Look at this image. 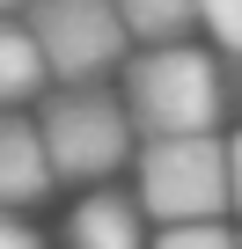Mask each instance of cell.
Returning a JSON list of instances; mask_svg holds the SVG:
<instances>
[{"label": "cell", "instance_id": "2", "mask_svg": "<svg viewBox=\"0 0 242 249\" xmlns=\"http://www.w3.org/2000/svg\"><path fill=\"white\" fill-rule=\"evenodd\" d=\"M37 140H44V161H52V183H110L117 169H132V117L117 103V88L103 81H81V88H44L37 95Z\"/></svg>", "mask_w": 242, "mask_h": 249}, {"label": "cell", "instance_id": "5", "mask_svg": "<svg viewBox=\"0 0 242 249\" xmlns=\"http://www.w3.org/2000/svg\"><path fill=\"white\" fill-rule=\"evenodd\" d=\"M37 198H52V161L30 110H0V213H30Z\"/></svg>", "mask_w": 242, "mask_h": 249}, {"label": "cell", "instance_id": "1", "mask_svg": "<svg viewBox=\"0 0 242 249\" xmlns=\"http://www.w3.org/2000/svg\"><path fill=\"white\" fill-rule=\"evenodd\" d=\"M117 103L132 117V140H198L220 132L235 110L227 59L205 44H147L117 66Z\"/></svg>", "mask_w": 242, "mask_h": 249}, {"label": "cell", "instance_id": "10", "mask_svg": "<svg viewBox=\"0 0 242 249\" xmlns=\"http://www.w3.org/2000/svg\"><path fill=\"white\" fill-rule=\"evenodd\" d=\"M147 249H235V227L227 220H198V227H162Z\"/></svg>", "mask_w": 242, "mask_h": 249}, {"label": "cell", "instance_id": "9", "mask_svg": "<svg viewBox=\"0 0 242 249\" xmlns=\"http://www.w3.org/2000/svg\"><path fill=\"white\" fill-rule=\"evenodd\" d=\"M198 30H213L220 59L242 66V0H198Z\"/></svg>", "mask_w": 242, "mask_h": 249}, {"label": "cell", "instance_id": "11", "mask_svg": "<svg viewBox=\"0 0 242 249\" xmlns=\"http://www.w3.org/2000/svg\"><path fill=\"white\" fill-rule=\"evenodd\" d=\"M0 249H44V234H37L22 213H0Z\"/></svg>", "mask_w": 242, "mask_h": 249}, {"label": "cell", "instance_id": "6", "mask_svg": "<svg viewBox=\"0 0 242 249\" xmlns=\"http://www.w3.org/2000/svg\"><path fill=\"white\" fill-rule=\"evenodd\" d=\"M66 249H147V213L132 205V191L95 183L66 213Z\"/></svg>", "mask_w": 242, "mask_h": 249}, {"label": "cell", "instance_id": "13", "mask_svg": "<svg viewBox=\"0 0 242 249\" xmlns=\"http://www.w3.org/2000/svg\"><path fill=\"white\" fill-rule=\"evenodd\" d=\"M30 8H37V0H0V22H22Z\"/></svg>", "mask_w": 242, "mask_h": 249}, {"label": "cell", "instance_id": "8", "mask_svg": "<svg viewBox=\"0 0 242 249\" xmlns=\"http://www.w3.org/2000/svg\"><path fill=\"white\" fill-rule=\"evenodd\" d=\"M125 37L147 52V44H191L198 37V0H110Z\"/></svg>", "mask_w": 242, "mask_h": 249}, {"label": "cell", "instance_id": "14", "mask_svg": "<svg viewBox=\"0 0 242 249\" xmlns=\"http://www.w3.org/2000/svg\"><path fill=\"white\" fill-rule=\"evenodd\" d=\"M235 249H242V234H235Z\"/></svg>", "mask_w": 242, "mask_h": 249}, {"label": "cell", "instance_id": "3", "mask_svg": "<svg viewBox=\"0 0 242 249\" xmlns=\"http://www.w3.org/2000/svg\"><path fill=\"white\" fill-rule=\"evenodd\" d=\"M132 205L162 227L227 220V140H140L132 147Z\"/></svg>", "mask_w": 242, "mask_h": 249}, {"label": "cell", "instance_id": "4", "mask_svg": "<svg viewBox=\"0 0 242 249\" xmlns=\"http://www.w3.org/2000/svg\"><path fill=\"white\" fill-rule=\"evenodd\" d=\"M22 30L44 52L52 88H81V81H110L117 66L132 59V37L117 22L110 0H37L22 15Z\"/></svg>", "mask_w": 242, "mask_h": 249}, {"label": "cell", "instance_id": "12", "mask_svg": "<svg viewBox=\"0 0 242 249\" xmlns=\"http://www.w3.org/2000/svg\"><path fill=\"white\" fill-rule=\"evenodd\" d=\"M227 213H242V132L227 140Z\"/></svg>", "mask_w": 242, "mask_h": 249}, {"label": "cell", "instance_id": "7", "mask_svg": "<svg viewBox=\"0 0 242 249\" xmlns=\"http://www.w3.org/2000/svg\"><path fill=\"white\" fill-rule=\"evenodd\" d=\"M44 88H52V73H44L37 37L22 22H0V110H30Z\"/></svg>", "mask_w": 242, "mask_h": 249}]
</instances>
